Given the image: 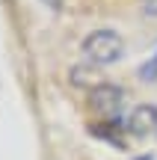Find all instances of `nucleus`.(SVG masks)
Listing matches in <instances>:
<instances>
[{"mask_svg": "<svg viewBox=\"0 0 157 160\" xmlns=\"http://www.w3.org/2000/svg\"><path fill=\"white\" fill-rule=\"evenodd\" d=\"M125 51V42L116 30H95L83 39V53H86L89 62L95 65H110L122 57Z\"/></svg>", "mask_w": 157, "mask_h": 160, "instance_id": "obj_1", "label": "nucleus"}, {"mask_svg": "<svg viewBox=\"0 0 157 160\" xmlns=\"http://www.w3.org/2000/svg\"><path fill=\"white\" fill-rule=\"evenodd\" d=\"M89 104H92V110L95 113H101L107 122H110V128H116L119 122V116H122V104H125V92L122 89H116V86H98V89L89 95Z\"/></svg>", "mask_w": 157, "mask_h": 160, "instance_id": "obj_2", "label": "nucleus"}, {"mask_svg": "<svg viewBox=\"0 0 157 160\" xmlns=\"http://www.w3.org/2000/svg\"><path fill=\"white\" fill-rule=\"evenodd\" d=\"M154 128H157V107H151V104L134 107L125 119V131L134 133V137H148Z\"/></svg>", "mask_w": 157, "mask_h": 160, "instance_id": "obj_3", "label": "nucleus"}, {"mask_svg": "<svg viewBox=\"0 0 157 160\" xmlns=\"http://www.w3.org/2000/svg\"><path fill=\"white\" fill-rule=\"evenodd\" d=\"M145 15H157V0H145Z\"/></svg>", "mask_w": 157, "mask_h": 160, "instance_id": "obj_4", "label": "nucleus"}]
</instances>
